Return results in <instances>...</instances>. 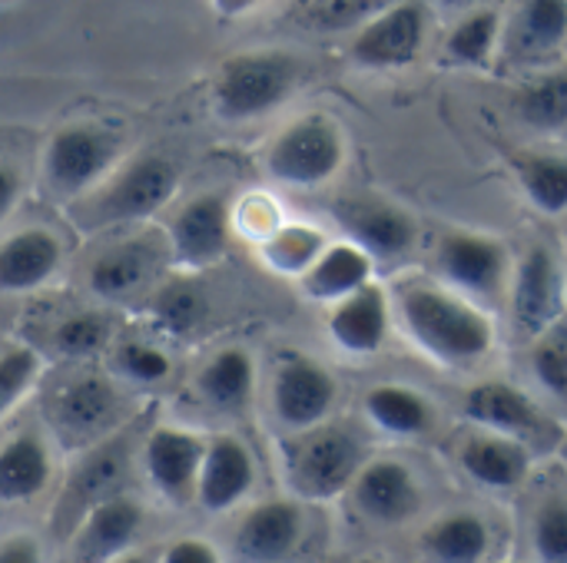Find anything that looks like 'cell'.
<instances>
[{
  "label": "cell",
  "mask_w": 567,
  "mask_h": 563,
  "mask_svg": "<svg viewBox=\"0 0 567 563\" xmlns=\"http://www.w3.org/2000/svg\"><path fill=\"white\" fill-rule=\"evenodd\" d=\"M399 309L412 338L445 365H472L485 358L495 345L492 322L478 309L442 289L402 285Z\"/></svg>",
  "instance_id": "obj_1"
},
{
  "label": "cell",
  "mask_w": 567,
  "mask_h": 563,
  "mask_svg": "<svg viewBox=\"0 0 567 563\" xmlns=\"http://www.w3.org/2000/svg\"><path fill=\"white\" fill-rule=\"evenodd\" d=\"M299 60L282 50H249L223 60L213 80V106L226 119L272 113L299 83Z\"/></svg>",
  "instance_id": "obj_2"
},
{
  "label": "cell",
  "mask_w": 567,
  "mask_h": 563,
  "mask_svg": "<svg viewBox=\"0 0 567 563\" xmlns=\"http://www.w3.org/2000/svg\"><path fill=\"white\" fill-rule=\"evenodd\" d=\"M346 159L342 133L326 116H302L289 123L266 153V173L292 189H316L329 183Z\"/></svg>",
  "instance_id": "obj_3"
},
{
  "label": "cell",
  "mask_w": 567,
  "mask_h": 563,
  "mask_svg": "<svg viewBox=\"0 0 567 563\" xmlns=\"http://www.w3.org/2000/svg\"><path fill=\"white\" fill-rule=\"evenodd\" d=\"M362 465L359 441L342 428H306V438H299L289 451V481L299 498L309 501H329L342 494Z\"/></svg>",
  "instance_id": "obj_4"
},
{
  "label": "cell",
  "mask_w": 567,
  "mask_h": 563,
  "mask_svg": "<svg viewBox=\"0 0 567 563\" xmlns=\"http://www.w3.org/2000/svg\"><path fill=\"white\" fill-rule=\"evenodd\" d=\"M179 173L166 156L143 153L140 159L126 163L110 186L93 196V222H140L156 216L176 192Z\"/></svg>",
  "instance_id": "obj_5"
},
{
  "label": "cell",
  "mask_w": 567,
  "mask_h": 563,
  "mask_svg": "<svg viewBox=\"0 0 567 563\" xmlns=\"http://www.w3.org/2000/svg\"><path fill=\"white\" fill-rule=\"evenodd\" d=\"M120 156V136L96 123H70L56 129L43 153L47 183L66 196L96 186Z\"/></svg>",
  "instance_id": "obj_6"
},
{
  "label": "cell",
  "mask_w": 567,
  "mask_h": 563,
  "mask_svg": "<svg viewBox=\"0 0 567 563\" xmlns=\"http://www.w3.org/2000/svg\"><path fill=\"white\" fill-rule=\"evenodd\" d=\"M233 212L223 192H203L189 199L169 222V252L179 269H209L229 249Z\"/></svg>",
  "instance_id": "obj_7"
},
{
  "label": "cell",
  "mask_w": 567,
  "mask_h": 563,
  "mask_svg": "<svg viewBox=\"0 0 567 563\" xmlns=\"http://www.w3.org/2000/svg\"><path fill=\"white\" fill-rule=\"evenodd\" d=\"M425 7L419 0H402L385 7L352 40V60L372 70H392L412 63L425 46Z\"/></svg>",
  "instance_id": "obj_8"
},
{
  "label": "cell",
  "mask_w": 567,
  "mask_h": 563,
  "mask_svg": "<svg viewBox=\"0 0 567 563\" xmlns=\"http://www.w3.org/2000/svg\"><path fill=\"white\" fill-rule=\"evenodd\" d=\"M203 448H206V438H199L196 431L169 428V425L156 428L143 448V468H146L153 491L176 508L196 501Z\"/></svg>",
  "instance_id": "obj_9"
},
{
  "label": "cell",
  "mask_w": 567,
  "mask_h": 563,
  "mask_svg": "<svg viewBox=\"0 0 567 563\" xmlns=\"http://www.w3.org/2000/svg\"><path fill=\"white\" fill-rule=\"evenodd\" d=\"M336 405V378L312 358L292 355L279 362L272 378V411L276 418L292 428L306 431L316 428Z\"/></svg>",
  "instance_id": "obj_10"
},
{
  "label": "cell",
  "mask_w": 567,
  "mask_h": 563,
  "mask_svg": "<svg viewBox=\"0 0 567 563\" xmlns=\"http://www.w3.org/2000/svg\"><path fill=\"white\" fill-rule=\"evenodd\" d=\"M512 312H515V332L528 342L548 335V329L561 319L565 282H561V269L548 249L538 246L525 256V262L518 269V282H515Z\"/></svg>",
  "instance_id": "obj_11"
},
{
  "label": "cell",
  "mask_w": 567,
  "mask_h": 563,
  "mask_svg": "<svg viewBox=\"0 0 567 563\" xmlns=\"http://www.w3.org/2000/svg\"><path fill=\"white\" fill-rule=\"evenodd\" d=\"M256 481V461L249 448L233 435H216L203 448L199 481H196V501L209 514L233 511Z\"/></svg>",
  "instance_id": "obj_12"
},
{
  "label": "cell",
  "mask_w": 567,
  "mask_h": 563,
  "mask_svg": "<svg viewBox=\"0 0 567 563\" xmlns=\"http://www.w3.org/2000/svg\"><path fill=\"white\" fill-rule=\"evenodd\" d=\"M140 528H143V508L133 498L110 494L90 504L86 518L73 531L70 551L76 561H113L136 541Z\"/></svg>",
  "instance_id": "obj_13"
},
{
  "label": "cell",
  "mask_w": 567,
  "mask_h": 563,
  "mask_svg": "<svg viewBox=\"0 0 567 563\" xmlns=\"http://www.w3.org/2000/svg\"><path fill=\"white\" fill-rule=\"evenodd\" d=\"M332 216L365 252L375 256H402L415 242V222L399 206L382 199L346 196L332 206Z\"/></svg>",
  "instance_id": "obj_14"
},
{
  "label": "cell",
  "mask_w": 567,
  "mask_h": 563,
  "mask_svg": "<svg viewBox=\"0 0 567 563\" xmlns=\"http://www.w3.org/2000/svg\"><path fill=\"white\" fill-rule=\"evenodd\" d=\"M302 538V511L292 501H262L256 504L233 541L239 561L272 563L286 561Z\"/></svg>",
  "instance_id": "obj_15"
},
{
  "label": "cell",
  "mask_w": 567,
  "mask_h": 563,
  "mask_svg": "<svg viewBox=\"0 0 567 563\" xmlns=\"http://www.w3.org/2000/svg\"><path fill=\"white\" fill-rule=\"evenodd\" d=\"M116 418V392L103 378H76L53 398V425L66 445H86Z\"/></svg>",
  "instance_id": "obj_16"
},
{
  "label": "cell",
  "mask_w": 567,
  "mask_h": 563,
  "mask_svg": "<svg viewBox=\"0 0 567 563\" xmlns=\"http://www.w3.org/2000/svg\"><path fill=\"white\" fill-rule=\"evenodd\" d=\"M60 269V242L53 232L30 226L0 242V292L27 295L53 279Z\"/></svg>",
  "instance_id": "obj_17"
},
{
  "label": "cell",
  "mask_w": 567,
  "mask_h": 563,
  "mask_svg": "<svg viewBox=\"0 0 567 563\" xmlns=\"http://www.w3.org/2000/svg\"><path fill=\"white\" fill-rule=\"evenodd\" d=\"M352 494L359 511L379 524H402L419 511L415 478L399 461H375L362 468L352 481Z\"/></svg>",
  "instance_id": "obj_18"
},
{
  "label": "cell",
  "mask_w": 567,
  "mask_h": 563,
  "mask_svg": "<svg viewBox=\"0 0 567 563\" xmlns=\"http://www.w3.org/2000/svg\"><path fill=\"white\" fill-rule=\"evenodd\" d=\"M389 332V302L385 292L372 282L355 289L352 295L339 299L329 315V335L339 348L352 355H372L382 348Z\"/></svg>",
  "instance_id": "obj_19"
},
{
  "label": "cell",
  "mask_w": 567,
  "mask_h": 563,
  "mask_svg": "<svg viewBox=\"0 0 567 563\" xmlns=\"http://www.w3.org/2000/svg\"><path fill=\"white\" fill-rule=\"evenodd\" d=\"M439 262L445 275L468 292H495L505 275V252L498 242L472 236V232H449L439 249Z\"/></svg>",
  "instance_id": "obj_20"
},
{
  "label": "cell",
  "mask_w": 567,
  "mask_h": 563,
  "mask_svg": "<svg viewBox=\"0 0 567 563\" xmlns=\"http://www.w3.org/2000/svg\"><path fill=\"white\" fill-rule=\"evenodd\" d=\"M465 415L492 431L515 435V438H535L545 425L538 408L505 382H485L472 388L465 398Z\"/></svg>",
  "instance_id": "obj_21"
},
{
  "label": "cell",
  "mask_w": 567,
  "mask_h": 563,
  "mask_svg": "<svg viewBox=\"0 0 567 563\" xmlns=\"http://www.w3.org/2000/svg\"><path fill=\"white\" fill-rule=\"evenodd\" d=\"M50 484V451L37 435H17L0 448V504H30Z\"/></svg>",
  "instance_id": "obj_22"
},
{
  "label": "cell",
  "mask_w": 567,
  "mask_h": 563,
  "mask_svg": "<svg viewBox=\"0 0 567 563\" xmlns=\"http://www.w3.org/2000/svg\"><path fill=\"white\" fill-rule=\"evenodd\" d=\"M372 282V259L362 246H326L322 256L302 272L306 295L319 302H339Z\"/></svg>",
  "instance_id": "obj_23"
},
{
  "label": "cell",
  "mask_w": 567,
  "mask_h": 563,
  "mask_svg": "<svg viewBox=\"0 0 567 563\" xmlns=\"http://www.w3.org/2000/svg\"><path fill=\"white\" fill-rule=\"evenodd\" d=\"M199 395L219 411H239L256 392V362L246 348H219L196 375Z\"/></svg>",
  "instance_id": "obj_24"
},
{
  "label": "cell",
  "mask_w": 567,
  "mask_h": 563,
  "mask_svg": "<svg viewBox=\"0 0 567 563\" xmlns=\"http://www.w3.org/2000/svg\"><path fill=\"white\" fill-rule=\"evenodd\" d=\"M462 468L485 488H518L528 475V455L518 441L472 438L462 451Z\"/></svg>",
  "instance_id": "obj_25"
},
{
  "label": "cell",
  "mask_w": 567,
  "mask_h": 563,
  "mask_svg": "<svg viewBox=\"0 0 567 563\" xmlns=\"http://www.w3.org/2000/svg\"><path fill=\"white\" fill-rule=\"evenodd\" d=\"M567 40V0H525L515 17V53L545 56Z\"/></svg>",
  "instance_id": "obj_26"
},
{
  "label": "cell",
  "mask_w": 567,
  "mask_h": 563,
  "mask_svg": "<svg viewBox=\"0 0 567 563\" xmlns=\"http://www.w3.org/2000/svg\"><path fill=\"white\" fill-rule=\"evenodd\" d=\"M365 415L389 435H422L432 425V411L419 392L402 385H379L365 395Z\"/></svg>",
  "instance_id": "obj_27"
},
{
  "label": "cell",
  "mask_w": 567,
  "mask_h": 563,
  "mask_svg": "<svg viewBox=\"0 0 567 563\" xmlns=\"http://www.w3.org/2000/svg\"><path fill=\"white\" fill-rule=\"evenodd\" d=\"M322 249H326V236L316 226H302V222L279 226L266 232V239L259 242V256L272 272L299 275V279L322 256Z\"/></svg>",
  "instance_id": "obj_28"
},
{
  "label": "cell",
  "mask_w": 567,
  "mask_h": 563,
  "mask_svg": "<svg viewBox=\"0 0 567 563\" xmlns=\"http://www.w3.org/2000/svg\"><path fill=\"white\" fill-rule=\"evenodd\" d=\"M422 548L432 561L475 563L488 551V528L472 514H452L429 528Z\"/></svg>",
  "instance_id": "obj_29"
},
{
  "label": "cell",
  "mask_w": 567,
  "mask_h": 563,
  "mask_svg": "<svg viewBox=\"0 0 567 563\" xmlns=\"http://www.w3.org/2000/svg\"><path fill=\"white\" fill-rule=\"evenodd\" d=\"M146 269H150V252L143 246L106 249L90 269V289L100 299H123V295H130L133 289L143 285Z\"/></svg>",
  "instance_id": "obj_30"
},
{
  "label": "cell",
  "mask_w": 567,
  "mask_h": 563,
  "mask_svg": "<svg viewBox=\"0 0 567 563\" xmlns=\"http://www.w3.org/2000/svg\"><path fill=\"white\" fill-rule=\"evenodd\" d=\"M522 183L542 212L561 216L567 209V159L561 156H528L522 163Z\"/></svg>",
  "instance_id": "obj_31"
},
{
  "label": "cell",
  "mask_w": 567,
  "mask_h": 563,
  "mask_svg": "<svg viewBox=\"0 0 567 563\" xmlns=\"http://www.w3.org/2000/svg\"><path fill=\"white\" fill-rule=\"evenodd\" d=\"M203 309H206V302H203L199 289L193 282H186V279H176V282L163 285L150 302V315H153L156 329H163L169 335L189 332L203 319Z\"/></svg>",
  "instance_id": "obj_32"
},
{
  "label": "cell",
  "mask_w": 567,
  "mask_h": 563,
  "mask_svg": "<svg viewBox=\"0 0 567 563\" xmlns=\"http://www.w3.org/2000/svg\"><path fill=\"white\" fill-rule=\"evenodd\" d=\"M518 116L538 129H561L567 123V70L528 86L518 96Z\"/></svg>",
  "instance_id": "obj_33"
},
{
  "label": "cell",
  "mask_w": 567,
  "mask_h": 563,
  "mask_svg": "<svg viewBox=\"0 0 567 563\" xmlns=\"http://www.w3.org/2000/svg\"><path fill=\"white\" fill-rule=\"evenodd\" d=\"M495 40H498V13L495 10H478V13H468L452 33H449V56L455 63H465V66H478L488 60V53L495 50Z\"/></svg>",
  "instance_id": "obj_34"
},
{
  "label": "cell",
  "mask_w": 567,
  "mask_h": 563,
  "mask_svg": "<svg viewBox=\"0 0 567 563\" xmlns=\"http://www.w3.org/2000/svg\"><path fill=\"white\" fill-rule=\"evenodd\" d=\"M40 378V358L33 348H10L0 355V415H7Z\"/></svg>",
  "instance_id": "obj_35"
},
{
  "label": "cell",
  "mask_w": 567,
  "mask_h": 563,
  "mask_svg": "<svg viewBox=\"0 0 567 563\" xmlns=\"http://www.w3.org/2000/svg\"><path fill=\"white\" fill-rule=\"evenodd\" d=\"M110 335V325L96 315V312H83V315H70L66 322H60L56 329V348L70 358H86L93 352L103 348Z\"/></svg>",
  "instance_id": "obj_36"
},
{
  "label": "cell",
  "mask_w": 567,
  "mask_h": 563,
  "mask_svg": "<svg viewBox=\"0 0 567 563\" xmlns=\"http://www.w3.org/2000/svg\"><path fill=\"white\" fill-rule=\"evenodd\" d=\"M535 551L548 563H567V501H548L535 518Z\"/></svg>",
  "instance_id": "obj_37"
},
{
  "label": "cell",
  "mask_w": 567,
  "mask_h": 563,
  "mask_svg": "<svg viewBox=\"0 0 567 563\" xmlns=\"http://www.w3.org/2000/svg\"><path fill=\"white\" fill-rule=\"evenodd\" d=\"M116 365L123 375H130L133 382H143V385H156V382L169 378V368H173L159 348L143 345V342H126L116 352Z\"/></svg>",
  "instance_id": "obj_38"
},
{
  "label": "cell",
  "mask_w": 567,
  "mask_h": 563,
  "mask_svg": "<svg viewBox=\"0 0 567 563\" xmlns=\"http://www.w3.org/2000/svg\"><path fill=\"white\" fill-rule=\"evenodd\" d=\"M535 378L558 398H567V338H542L532 352Z\"/></svg>",
  "instance_id": "obj_39"
},
{
  "label": "cell",
  "mask_w": 567,
  "mask_h": 563,
  "mask_svg": "<svg viewBox=\"0 0 567 563\" xmlns=\"http://www.w3.org/2000/svg\"><path fill=\"white\" fill-rule=\"evenodd\" d=\"M163 561L166 563H216L219 554L213 544L206 541H196V538H186V541H176L163 551Z\"/></svg>",
  "instance_id": "obj_40"
},
{
  "label": "cell",
  "mask_w": 567,
  "mask_h": 563,
  "mask_svg": "<svg viewBox=\"0 0 567 563\" xmlns=\"http://www.w3.org/2000/svg\"><path fill=\"white\" fill-rule=\"evenodd\" d=\"M40 561V548L33 538L20 534V538H10L0 544V563H33Z\"/></svg>",
  "instance_id": "obj_41"
},
{
  "label": "cell",
  "mask_w": 567,
  "mask_h": 563,
  "mask_svg": "<svg viewBox=\"0 0 567 563\" xmlns=\"http://www.w3.org/2000/svg\"><path fill=\"white\" fill-rule=\"evenodd\" d=\"M17 199H20V179L13 169L0 166V222L13 212Z\"/></svg>",
  "instance_id": "obj_42"
},
{
  "label": "cell",
  "mask_w": 567,
  "mask_h": 563,
  "mask_svg": "<svg viewBox=\"0 0 567 563\" xmlns=\"http://www.w3.org/2000/svg\"><path fill=\"white\" fill-rule=\"evenodd\" d=\"M262 0H209L213 13L223 17V20H236V17H246L259 7Z\"/></svg>",
  "instance_id": "obj_43"
},
{
  "label": "cell",
  "mask_w": 567,
  "mask_h": 563,
  "mask_svg": "<svg viewBox=\"0 0 567 563\" xmlns=\"http://www.w3.org/2000/svg\"><path fill=\"white\" fill-rule=\"evenodd\" d=\"M445 7H465V3H472V0H442Z\"/></svg>",
  "instance_id": "obj_44"
}]
</instances>
